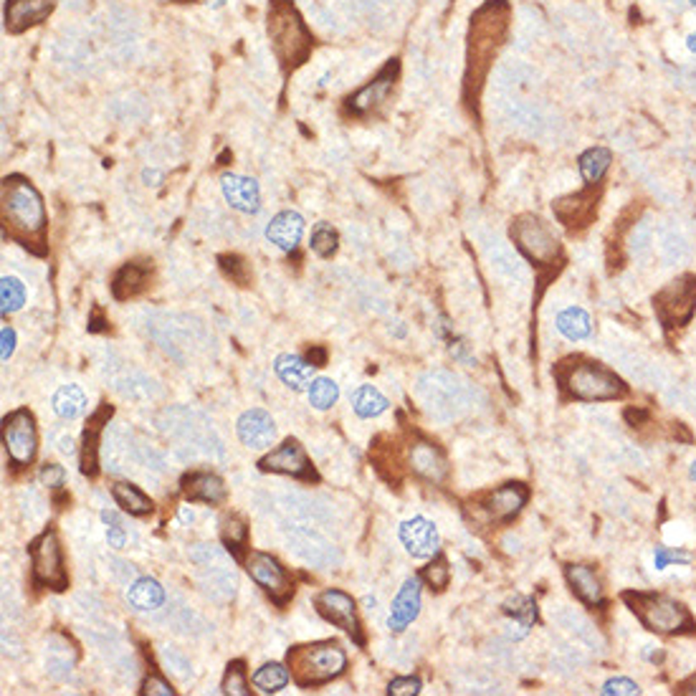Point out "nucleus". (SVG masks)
<instances>
[{
  "mask_svg": "<svg viewBox=\"0 0 696 696\" xmlns=\"http://www.w3.org/2000/svg\"><path fill=\"white\" fill-rule=\"evenodd\" d=\"M509 31V3L507 0H486L476 14L471 15L469 46H466V77L464 92L466 99H476L484 79L489 74L492 61L504 46Z\"/></svg>",
  "mask_w": 696,
  "mask_h": 696,
  "instance_id": "obj_1",
  "label": "nucleus"
},
{
  "mask_svg": "<svg viewBox=\"0 0 696 696\" xmlns=\"http://www.w3.org/2000/svg\"><path fill=\"white\" fill-rule=\"evenodd\" d=\"M46 208L36 185L23 175L3 180V226L5 236L33 254H46Z\"/></svg>",
  "mask_w": 696,
  "mask_h": 696,
  "instance_id": "obj_2",
  "label": "nucleus"
},
{
  "mask_svg": "<svg viewBox=\"0 0 696 696\" xmlns=\"http://www.w3.org/2000/svg\"><path fill=\"white\" fill-rule=\"evenodd\" d=\"M267 33L271 41V51L284 74L296 71L312 54V46H314L312 31L292 0H268Z\"/></svg>",
  "mask_w": 696,
  "mask_h": 696,
  "instance_id": "obj_3",
  "label": "nucleus"
},
{
  "mask_svg": "<svg viewBox=\"0 0 696 696\" xmlns=\"http://www.w3.org/2000/svg\"><path fill=\"white\" fill-rule=\"evenodd\" d=\"M286 661H289V669H292V679L302 689H312V686L332 682L348 669V654L342 651V646L337 641L294 646L286 654Z\"/></svg>",
  "mask_w": 696,
  "mask_h": 696,
  "instance_id": "obj_4",
  "label": "nucleus"
},
{
  "mask_svg": "<svg viewBox=\"0 0 696 696\" xmlns=\"http://www.w3.org/2000/svg\"><path fill=\"white\" fill-rule=\"evenodd\" d=\"M560 383L573 398L585 402L616 401L626 393V383L616 373L590 360H565Z\"/></svg>",
  "mask_w": 696,
  "mask_h": 696,
  "instance_id": "obj_5",
  "label": "nucleus"
},
{
  "mask_svg": "<svg viewBox=\"0 0 696 696\" xmlns=\"http://www.w3.org/2000/svg\"><path fill=\"white\" fill-rule=\"evenodd\" d=\"M623 601L628 602L633 616L654 633H689L694 630V618L683 602L673 601L669 595L656 592H626Z\"/></svg>",
  "mask_w": 696,
  "mask_h": 696,
  "instance_id": "obj_6",
  "label": "nucleus"
},
{
  "mask_svg": "<svg viewBox=\"0 0 696 696\" xmlns=\"http://www.w3.org/2000/svg\"><path fill=\"white\" fill-rule=\"evenodd\" d=\"M511 241L537 267H549L563 254V243L539 215L524 213L511 223Z\"/></svg>",
  "mask_w": 696,
  "mask_h": 696,
  "instance_id": "obj_7",
  "label": "nucleus"
},
{
  "mask_svg": "<svg viewBox=\"0 0 696 696\" xmlns=\"http://www.w3.org/2000/svg\"><path fill=\"white\" fill-rule=\"evenodd\" d=\"M28 555H31L33 580H36L39 588H51L59 590V592L68 588L64 549H61L56 529H46L43 535L36 537L28 547Z\"/></svg>",
  "mask_w": 696,
  "mask_h": 696,
  "instance_id": "obj_8",
  "label": "nucleus"
},
{
  "mask_svg": "<svg viewBox=\"0 0 696 696\" xmlns=\"http://www.w3.org/2000/svg\"><path fill=\"white\" fill-rule=\"evenodd\" d=\"M3 446L15 469L33 464L39 451V433H36V420L26 408L3 418Z\"/></svg>",
  "mask_w": 696,
  "mask_h": 696,
  "instance_id": "obj_9",
  "label": "nucleus"
},
{
  "mask_svg": "<svg viewBox=\"0 0 696 696\" xmlns=\"http://www.w3.org/2000/svg\"><path fill=\"white\" fill-rule=\"evenodd\" d=\"M654 309L656 317L666 330L683 327L691 320L696 309V279L694 276H682L676 282L666 284L656 296H654Z\"/></svg>",
  "mask_w": 696,
  "mask_h": 696,
  "instance_id": "obj_10",
  "label": "nucleus"
},
{
  "mask_svg": "<svg viewBox=\"0 0 696 696\" xmlns=\"http://www.w3.org/2000/svg\"><path fill=\"white\" fill-rule=\"evenodd\" d=\"M398 71H401V64H398V61H390V64H385V67L377 71L375 79L367 81L355 95H349L348 99H345L349 114H352V117H370V114H375V112L385 107L390 102V96H393V92H395Z\"/></svg>",
  "mask_w": 696,
  "mask_h": 696,
  "instance_id": "obj_11",
  "label": "nucleus"
},
{
  "mask_svg": "<svg viewBox=\"0 0 696 696\" xmlns=\"http://www.w3.org/2000/svg\"><path fill=\"white\" fill-rule=\"evenodd\" d=\"M246 573L276 605H286V601L294 595V585H292L282 563L267 552H251L246 557Z\"/></svg>",
  "mask_w": 696,
  "mask_h": 696,
  "instance_id": "obj_12",
  "label": "nucleus"
},
{
  "mask_svg": "<svg viewBox=\"0 0 696 696\" xmlns=\"http://www.w3.org/2000/svg\"><path fill=\"white\" fill-rule=\"evenodd\" d=\"M258 469L267 474H286L294 479H304V482H317V471L309 461L304 446L296 438H286L282 446H276L274 451H268L261 461Z\"/></svg>",
  "mask_w": 696,
  "mask_h": 696,
  "instance_id": "obj_13",
  "label": "nucleus"
},
{
  "mask_svg": "<svg viewBox=\"0 0 696 696\" xmlns=\"http://www.w3.org/2000/svg\"><path fill=\"white\" fill-rule=\"evenodd\" d=\"M314 605L320 610V616L330 623H335L337 628H342L345 633H349L355 643H365L360 630V620H357V605L349 598L345 590H321L320 595L314 598Z\"/></svg>",
  "mask_w": 696,
  "mask_h": 696,
  "instance_id": "obj_14",
  "label": "nucleus"
},
{
  "mask_svg": "<svg viewBox=\"0 0 696 696\" xmlns=\"http://www.w3.org/2000/svg\"><path fill=\"white\" fill-rule=\"evenodd\" d=\"M402 547L415 560H430L441 552V535L436 529V524L426 517H413L405 520L398 529Z\"/></svg>",
  "mask_w": 696,
  "mask_h": 696,
  "instance_id": "obj_15",
  "label": "nucleus"
},
{
  "mask_svg": "<svg viewBox=\"0 0 696 696\" xmlns=\"http://www.w3.org/2000/svg\"><path fill=\"white\" fill-rule=\"evenodd\" d=\"M527 499H529V489H527L524 484L509 482L484 496V509H486L489 520H494V522H509V520H514V517L522 511Z\"/></svg>",
  "mask_w": 696,
  "mask_h": 696,
  "instance_id": "obj_16",
  "label": "nucleus"
},
{
  "mask_svg": "<svg viewBox=\"0 0 696 696\" xmlns=\"http://www.w3.org/2000/svg\"><path fill=\"white\" fill-rule=\"evenodd\" d=\"M236 430H239V438H241L243 446L251 448V451H264L276 438V423H274V418L264 408L246 411L239 418Z\"/></svg>",
  "mask_w": 696,
  "mask_h": 696,
  "instance_id": "obj_17",
  "label": "nucleus"
},
{
  "mask_svg": "<svg viewBox=\"0 0 696 696\" xmlns=\"http://www.w3.org/2000/svg\"><path fill=\"white\" fill-rule=\"evenodd\" d=\"M221 190H223V198H226V203L233 211L246 215L258 213V208H261V188H258V183H256L254 177L226 173L221 177Z\"/></svg>",
  "mask_w": 696,
  "mask_h": 696,
  "instance_id": "obj_18",
  "label": "nucleus"
},
{
  "mask_svg": "<svg viewBox=\"0 0 696 696\" xmlns=\"http://www.w3.org/2000/svg\"><path fill=\"white\" fill-rule=\"evenodd\" d=\"M54 5L56 0H5V28L11 33H23L26 28L43 23L51 15Z\"/></svg>",
  "mask_w": 696,
  "mask_h": 696,
  "instance_id": "obj_19",
  "label": "nucleus"
},
{
  "mask_svg": "<svg viewBox=\"0 0 696 696\" xmlns=\"http://www.w3.org/2000/svg\"><path fill=\"white\" fill-rule=\"evenodd\" d=\"M180 489H183V496L188 502H201V504H208V507L223 504L228 496L226 482L218 474H211V471H190V474L183 476Z\"/></svg>",
  "mask_w": 696,
  "mask_h": 696,
  "instance_id": "obj_20",
  "label": "nucleus"
},
{
  "mask_svg": "<svg viewBox=\"0 0 696 696\" xmlns=\"http://www.w3.org/2000/svg\"><path fill=\"white\" fill-rule=\"evenodd\" d=\"M408 461H411V469L430 484H441L448 476V461L436 443L423 441V438L415 441L408 451Z\"/></svg>",
  "mask_w": 696,
  "mask_h": 696,
  "instance_id": "obj_21",
  "label": "nucleus"
},
{
  "mask_svg": "<svg viewBox=\"0 0 696 696\" xmlns=\"http://www.w3.org/2000/svg\"><path fill=\"white\" fill-rule=\"evenodd\" d=\"M418 613H420V577H408L390 605L388 628L393 633H402L418 618Z\"/></svg>",
  "mask_w": 696,
  "mask_h": 696,
  "instance_id": "obj_22",
  "label": "nucleus"
},
{
  "mask_svg": "<svg viewBox=\"0 0 696 696\" xmlns=\"http://www.w3.org/2000/svg\"><path fill=\"white\" fill-rule=\"evenodd\" d=\"M304 236V218L296 211H282L276 213L267 226V239L284 254H294Z\"/></svg>",
  "mask_w": 696,
  "mask_h": 696,
  "instance_id": "obj_23",
  "label": "nucleus"
},
{
  "mask_svg": "<svg viewBox=\"0 0 696 696\" xmlns=\"http://www.w3.org/2000/svg\"><path fill=\"white\" fill-rule=\"evenodd\" d=\"M552 211L563 226L583 228L588 226L598 211V198L592 193H573V195H565L560 201L552 203Z\"/></svg>",
  "mask_w": 696,
  "mask_h": 696,
  "instance_id": "obj_24",
  "label": "nucleus"
},
{
  "mask_svg": "<svg viewBox=\"0 0 696 696\" xmlns=\"http://www.w3.org/2000/svg\"><path fill=\"white\" fill-rule=\"evenodd\" d=\"M109 418H112V408H109V405H102V408L89 418L86 430H84V436H81L79 464L81 474H86V476H95L96 471H99V433L104 429V423H109Z\"/></svg>",
  "mask_w": 696,
  "mask_h": 696,
  "instance_id": "obj_25",
  "label": "nucleus"
},
{
  "mask_svg": "<svg viewBox=\"0 0 696 696\" xmlns=\"http://www.w3.org/2000/svg\"><path fill=\"white\" fill-rule=\"evenodd\" d=\"M312 370H314V365L307 357L292 355V352H284L274 360V373L279 375L286 388L296 390V393L312 385Z\"/></svg>",
  "mask_w": 696,
  "mask_h": 696,
  "instance_id": "obj_26",
  "label": "nucleus"
},
{
  "mask_svg": "<svg viewBox=\"0 0 696 696\" xmlns=\"http://www.w3.org/2000/svg\"><path fill=\"white\" fill-rule=\"evenodd\" d=\"M565 577L577 598L588 605H601L602 602V583L598 573L590 565H567Z\"/></svg>",
  "mask_w": 696,
  "mask_h": 696,
  "instance_id": "obj_27",
  "label": "nucleus"
},
{
  "mask_svg": "<svg viewBox=\"0 0 696 696\" xmlns=\"http://www.w3.org/2000/svg\"><path fill=\"white\" fill-rule=\"evenodd\" d=\"M127 602L137 613H152L165 602V588L155 577H137L127 588Z\"/></svg>",
  "mask_w": 696,
  "mask_h": 696,
  "instance_id": "obj_28",
  "label": "nucleus"
},
{
  "mask_svg": "<svg viewBox=\"0 0 696 696\" xmlns=\"http://www.w3.org/2000/svg\"><path fill=\"white\" fill-rule=\"evenodd\" d=\"M149 284V268L142 264H124L112 279V294L120 302L132 299L140 292H145Z\"/></svg>",
  "mask_w": 696,
  "mask_h": 696,
  "instance_id": "obj_29",
  "label": "nucleus"
},
{
  "mask_svg": "<svg viewBox=\"0 0 696 696\" xmlns=\"http://www.w3.org/2000/svg\"><path fill=\"white\" fill-rule=\"evenodd\" d=\"M509 616V638L520 641L524 638L529 628L535 626L537 620V605L532 598H524V595H514L511 601L504 605Z\"/></svg>",
  "mask_w": 696,
  "mask_h": 696,
  "instance_id": "obj_30",
  "label": "nucleus"
},
{
  "mask_svg": "<svg viewBox=\"0 0 696 696\" xmlns=\"http://www.w3.org/2000/svg\"><path fill=\"white\" fill-rule=\"evenodd\" d=\"M112 496L117 502V507L132 517H148L152 511V499H149L140 486H134L130 482H117L112 486Z\"/></svg>",
  "mask_w": 696,
  "mask_h": 696,
  "instance_id": "obj_31",
  "label": "nucleus"
},
{
  "mask_svg": "<svg viewBox=\"0 0 696 696\" xmlns=\"http://www.w3.org/2000/svg\"><path fill=\"white\" fill-rule=\"evenodd\" d=\"M51 408L61 420H77L86 413V395L79 385H61L51 398Z\"/></svg>",
  "mask_w": 696,
  "mask_h": 696,
  "instance_id": "obj_32",
  "label": "nucleus"
},
{
  "mask_svg": "<svg viewBox=\"0 0 696 696\" xmlns=\"http://www.w3.org/2000/svg\"><path fill=\"white\" fill-rule=\"evenodd\" d=\"M557 332L570 339V342H580V339H588L590 332H592V320L590 314L583 307H567L557 314Z\"/></svg>",
  "mask_w": 696,
  "mask_h": 696,
  "instance_id": "obj_33",
  "label": "nucleus"
},
{
  "mask_svg": "<svg viewBox=\"0 0 696 696\" xmlns=\"http://www.w3.org/2000/svg\"><path fill=\"white\" fill-rule=\"evenodd\" d=\"M610 162H613V155L610 149L605 148H590L580 155L577 160V167H580V175L588 185H598L605 173L610 170Z\"/></svg>",
  "mask_w": 696,
  "mask_h": 696,
  "instance_id": "obj_34",
  "label": "nucleus"
},
{
  "mask_svg": "<svg viewBox=\"0 0 696 696\" xmlns=\"http://www.w3.org/2000/svg\"><path fill=\"white\" fill-rule=\"evenodd\" d=\"M390 408V401L373 385H360V388L352 393V411L360 415V418H377L383 415Z\"/></svg>",
  "mask_w": 696,
  "mask_h": 696,
  "instance_id": "obj_35",
  "label": "nucleus"
},
{
  "mask_svg": "<svg viewBox=\"0 0 696 696\" xmlns=\"http://www.w3.org/2000/svg\"><path fill=\"white\" fill-rule=\"evenodd\" d=\"M289 679H292V671L286 669L284 664L271 661V664H264L261 669L256 671L254 676H251V683H254L256 691H261V694H279L284 686L289 683Z\"/></svg>",
  "mask_w": 696,
  "mask_h": 696,
  "instance_id": "obj_36",
  "label": "nucleus"
},
{
  "mask_svg": "<svg viewBox=\"0 0 696 696\" xmlns=\"http://www.w3.org/2000/svg\"><path fill=\"white\" fill-rule=\"evenodd\" d=\"M307 395L312 408H317V411H330L337 402V398H339V385H337L332 377H317V380H312V385L307 388Z\"/></svg>",
  "mask_w": 696,
  "mask_h": 696,
  "instance_id": "obj_37",
  "label": "nucleus"
},
{
  "mask_svg": "<svg viewBox=\"0 0 696 696\" xmlns=\"http://www.w3.org/2000/svg\"><path fill=\"white\" fill-rule=\"evenodd\" d=\"M221 537H223V545L228 547V552L241 560V552L246 547V542H249V527H246V522L239 520V517H228L223 527H221Z\"/></svg>",
  "mask_w": 696,
  "mask_h": 696,
  "instance_id": "obj_38",
  "label": "nucleus"
},
{
  "mask_svg": "<svg viewBox=\"0 0 696 696\" xmlns=\"http://www.w3.org/2000/svg\"><path fill=\"white\" fill-rule=\"evenodd\" d=\"M0 304H3V314H14L26 304V286L21 279L15 276H3L0 282Z\"/></svg>",
  "mask_w": 696,
  "mask_h": 696,
  "instance_id": "obj_39",
  "label": "nucleus"
},
{
  "mask_svg": "<svg viewBox=\"0 0 696 696\" xmlns=\"http://www.w3.org/2000/svg\"><path fill=\"white\" fill-rule=\"evenodd\" d=\"M309 246H312V251L320 258H330L337 251V246H339V233L330 223H317V226L312 228Z\"/></svg>",
  "mask_w": 696,
  "mask_h": 696,
  "instance_id": "obj_40",
  "label": "nucleus"
},
{
  "mask_svg": "<svg viewBox=\"0 0 696 696\" xmlns=\"http://www.w3.org/2000/svg\"><path fill=\"white\" fill-rule=\"evenodd\" d=\"M221 691L226 696H249V673L243 661H230L221 683Z\"/></svg>",
  "mask_w": 696,
  "mask_h": 696,
  "instance_id": "obj_41",
  "label": "nucleus"
},
{
  "mask_svg": "<svg viewBox=\"0 0 696 696\" xmlns=\"http://www.w3.org/2000/svg\"><path fill=\"white\" fill-rule=\"evenodd\" d=\"M420 580L433 590H443L448 588V580H451V567L448 563L443 560V557H433V563H429L423 567V573H420Z\"/></svg>",
  "mask_w": 696,
  "mask_h": 696,
  "instance_id": "obj_42",
  "label": "nucleus"
},
{
  "mask_svg": "<svg viewBox=\"0 0 696 696\" xmlns=\"http://www.w3.org/2000/svg\"><path fill=\"white\" fill-rule=\"evenodd\" d=\"M221 261V268L226 271L228 276L233 279V282L239 284V286H249L251 284V268H249V264L243 261V258H239V256H221L218 258Z\"/></svg>",
  "mask_w": 696,
  "mask_h": 696,
  "instance_id": "obj_43",
  "label": "nucleus"
},
{
  "mask_svg": "<svg viewBox=\"0 0 696 696\" xmlns=\"http://www.w3.org/2000/svg\"><path fill=\"white\" fill-rule=\"evenodd\" d=\"M691 563V555L689 552H682V549H671V547H656L654 552V567L658 573H664L671 565H689Z\"/></svg>",
  "mask_w": 696,
  "mask_h": 696,
  "instance_id": "obj_44",
  "label": "nucleus"
},
{
  "mask_svg": "<svg viewBox=\"0 0 696 696\" xmlns=\"http://www.w3.org/2000/svg\"><path fill=\"white\" fill-rule=\"evenodd\" d=\"M602 696H636L641 694V689H638V683L630 682L626 676H616V679H608V682L602 683L601 689Z\"/></svg>",
  "mask_w": 696,
  "mask_h": 696,
  "instance_id": "obj_45",
  "label": "nucleus"
},
{
  "mask_svg": "<svg viewBox=\"0 0 696 696\" xmlns=\"http://www.w3.org/2000/svg\"><path fill=\"white\" fill-rule=\"evenodd\" d=\"M390 696H415L420 694V679L415 676H402V679H393L388 683Z\"/></svg>",
  "mask_w": 696,
  "mask_h": 696,
  "instance_id": "obj_46",
  "label": "nucleus"
},
{
  "mask_svg": "<svg viewBox=\"0 0 696 696\" xmlns=\"http://www.w3.org/2000/svg\"><path fill=\"white\" fill-rule=\"evenodd\" d=\"M64 479H67V471L61 469L59 464H46L39 474V482L49 489H61L64 486Z\"/></svg>",
  "mask_w": 696,
  "mask_h": 696,
  "instance_id": "obj_47",
  "label": "nucleus"
},
{
  "mask_svg": "<svg viewBox=\"0 0 696 696\" xmlns=\"http://www.w3.org/2000/svg\"><path fill=\"white\" fill-rule=\"evenodd\" d=\"M142 696H175V689L170 686V683L165 682L162 676H148L145 679V683H142V691H140Z\"/></svg>",
  "mask_w": 696,
  "mask_h": 696,
  "instance_id": "obj_48",
  "label": "nucleus"
},
{
  "mask_svg": "<svg viewBox=\"0 0 696 696\" xmlns=\"http://www.w3.org/2000/svg\"><path fill=\"white\" fill-rule=\"evenodd\" d=\"M104 522H112V527H107L109 547H114V549L124 547V545H127V535H124L122 524L114 522V517H109V514H104Z\"/></svg>",
  "mask_w": 696,
  "mask_h": 696,
  "instance_id": "obj_49",
  "label": "nucleus"
},
{
  "mask_svg": "<svg viewBox=\"0 0 696 696\" xmlns=\"http://www.w3.org/2000/svg\"><path fill=\"white\" fill-rule=\"evenodd\" d=\"M0 345H3V349H0V357H3V362H8L11 357H14V352H15V330L14 327H3L0 330Z\"/></svg>",
  "mask_w": 696,
  "mask_h": 696,
  "instance_id": "obj_50",
  "label": "nucleus"
},
{
  "mask_svg": "<svg viewBox=\"0 0 696 696\" xmlns=\"http://www.w3.org/2000/svg\"><path fill=\"white\" fill-rule=\"evenodd\" d=\"M454 383H456V377H451V380H448V393H446V402H448V408H451V402H461L458 398H456L458 388H456ZM438 390H441L438 385H433V393H436V395H430L429 398V402H433V405H438V402H441V398H438Z\"/></svg>",
  "mask_w": 696,
  "mask_h": 696,
  "instance_id": "obj_51",
  "label": "nucleus"
},
{
  "mask_svg": "<svg viewBox=\"0 0 696 696\" xmlns=\"http://www.w3.org/2000/svg\"><path fill=\"white\" fill-rule=\"evenodd\" d=\"M307 360L314 365V367H321L327 362V349L324 348H312L307 352Z\"/></svg>",
  "mask_w": 696,
  "mask_h": 696,
  "instance_id": "obj_52",
  "label": "nucleus"
},
{
  "mask_svg": "<svg viewBox=\"0 0 696 696\" xmlns=\"http://www.w3.org/2000/svg\"><path fill=\"white\" fill-rule=\"evenodd\" d=\"M682 694H696V676H694V679H691V682L683 683Z\"/></svg>",
  "mask_w": 696,
  "mask_h": 696,
  "instance_id": "obj_53",
  "label": "nucleus"
},
{
  "mask_svg": "<svg viewBox=\"0 0 696 696\" xmlns=\"http://www.w3.org/2000/svg\"><path fill=\"white\" fill-rule=\"evenodd\" d=\"M689 51H691V54H696V33L694 36H689Z\"/></svg>",
  "mask_w": 696,
  "mask_h": 696,
  "instance_id": "obj_54",
  "label": "nucleus"
},
{
  "mask_svg": "<svg viewBox=\"0 0 696 696\" xmlns=\"http://www.w3.org/2000/svg\"><path fill=\"white\" fill-rule=\"evenodd\" d=\"M689 476L696 482V461H691V466H689Z\"/></svg>",
  "mask_w": 696,
  "mask_h": 696,
  "instance_id": "obj_55",
  "label": "nucleus"
}]
</instances>
